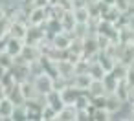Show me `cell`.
<instances>
[{
    "label": "cell",
    "mask_w": 134,
    "mask_h": 121,
    "mask_svg": "<svg viewBox=\"0 0 134 121\" xmlns=\"http://www.w3.org/2000/svg\"><path fill=\"white\" fill-rule=\"evenodd\" d=\"M31 84H33V90H35V94L39 95V97H46L50 92H53L55 90V81H53V77L50 75V73H41V75H37V77H33L31 79Z\"/></svg>",
    "instance_id": "obj_1"
},
{
    "label": "cell",
    "mask_w": 134,
    "mask_h": 121,
    "mask_svg": "<svg viewBox=\"0 0 134 121\" xmlns=\"http://www.w3.org/2000/svg\"><path fill=\"white\" fill-rule=\"evenodd\" d=\"M22 48H24V41L13 39V37H6V42H4V53L6 55H9L11 59H17V57H20Z\"/></svg>",
    "instance_id": "obj_2"
},
{
    "label": "cell",
    "mask_w": 134,
    "mask_h": 121,
    "mask_svg": "<svg viewBox=\"0 0 134 121\" xmlns=\"http://www.w3.org/2000/svg\"><path fill=\"white\" fill-rule=\"evenodd\" d=\"M90 99H97V97H105L107 92H105V86H103V81H96L92 79V83L88 84V94H86Z\"/></svg>",
    "instance_id": "obj_3"
},
{
    "label": "cell",
    "mask_w": 134,
    "mask_h": 121,
    "mask_svg": "<svg viewBox=\"0 0 134 121\" xmlns=\"http://www.w3.org/2000/svg\"><path fill=\"white\" fill-rule=\"evenodd\" d=\"M13 108H15V105L8 97L0 99V117H2V119H9L11 114H13Z\"/></svg>",
    "instance_id": "obj_4"
},
{
    "label": "cell",
    "mask_w": 134,
    "mask_h": 121,
    "mask_svg": "<svg viewBox=\"0 0 134 121\" xmlns=\"http://www.w3.org/2000/svg\"><path fill=\"white\" fill-rule=\"evenodd\" d=\"M75 116H77V110H75L74 106H64V108L57 114L55 121H75Z\"/></svg>",
    "instance_id": "obj_6"
},
{
    "label": "cell",
    "mask_w": 134,
    "mask_h": 121,
    "mask_svg": "<svg viewBox=\"0 0 134 121\" xmlns=\"http://www.w3.org/2000/svg\"><path fill=\"white\" fill-rule=\"evenodd\" d=\"M90 119L92 121H110L112 114L107 108H94V110H90Z\"/></svg>",
    "instance_id": "obj_5"
}]
</instances>
